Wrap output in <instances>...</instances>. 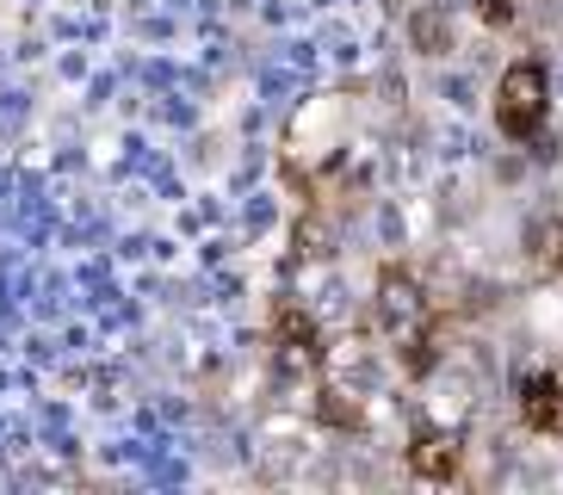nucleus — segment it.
<instances>
[{"mask_svg":"<svg viewBox=\"0 0 563 495\" xmlns=\"http://www.w3.org/2000/svg\"><path fill=\"white\" fill-rule=\"evenodd\" d=\"M545 112H551V81L539 63H514L496 87V124L501 136L514 143H532V136L545 131Z\"/></svg>","mask_w":563,"mask_h":495,"instance_id":"obj_2","label":"nucleus"},{"mask_svg":"<svg viewBox=\"0 0 563 495\" xmlns=\"http://www.w3.org/2000/svg\"><path fill=\"white\" fill-rule=\"evenodd\" d=\"M273 346H279L285 372H310V365H322V329H316L298 304H279V316H273Z\"/></svg>","mask_w":563,"mask_h":495,"instance_id":"obj_4","label":"nucleus"},{"mask_svg":"<svg viewBox=\"0 0 563 495\" xmlns=\"http://www.w3.org/2000/svg\"><path fill=\"white\" fill-rule=\"evenodd\" d=\"M372 316H378L384 341L402 353V365L421 378L433 365V304H428V292H421V279L402 273V266H384L378 292H372Z\"/></svg>","mask_w":563,"mask_h":495,"instance_id":"obj_1","label":"nucleus"},{"mask_svg":"<svg viewBox=\"0 0 563 495\" xmlns=\"http://www.w3.org/2000/svg\"><path fill=\"white\" fill-rule=\"evenodd\" d=\"M409 471L421 483H452L464 471V433L459 428H421L409 446Z\"/></svg>","mask_w":563,"mask_h":495,"instance_id":"obj_3","label":"nucleus"},{"mask_svg":"<svg viewBox=\"0 0 563 495\" xmlns=\"http://www.w3.org/2000/svg\"><path fill=\"white\" fill-rule=\"evenodd\" d=\"M520 421H527L532 433H563V378L558 372L520 378Z\"/></svg>","mask_w":563,"mask_h":495,"instance_id":"obj_5","label":"nucleus"},{"mask_svg":"<svg viewBox=\"0 0 563 495\" xmlns=\"http://www.w3.org/2000/svg\"><path fill=\"white\" fill-rule=\"evenodd\" d=\"M483 19H489V25H508L514 7H508V0H483Z\"/></svg>","mask_w":563,"mask_h":495,"instance_id":"obj_8","label":"nucleus"},{"mask_svg":"<svg viewBox=\"0 0 563 495\" xmlns=\"http://www.w3.org/2000/svg\"><path fill=\"white\" fill-rule=\"evenodd\" d=\"M532 261H539V273H563V223L532 230Z\"/></svg>","mask_w":563,"mask_h":495,"instance_id":"obj_6","label":"nucleus"},{"mask_svg":"<svg viewBox=\"0 0 563 495\" xmlns=\"http://www.w3.org/2000/svg\"><path fill=\"white\" fill-rule=\"evenodd\" d=\"M415 44H421V56H440V50H446V19L440 13H415Z\"/></svg>","mask_w":563,"mask_h":495,"instance_id":"obj_7","label":"nucleus"}]
</instances>
